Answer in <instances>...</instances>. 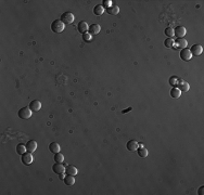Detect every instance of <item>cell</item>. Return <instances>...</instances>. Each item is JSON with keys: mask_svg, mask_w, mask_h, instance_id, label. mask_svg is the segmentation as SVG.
Here are the masks:
<instances>
[{"mask_svg": "<svg viewBox=\"0 0 204 195\" xmlns=\"http://www.w3.org/2000/svg\"><path fill=\"white\" fill-rule=\"evenodd\" d=\"M83 39H84L85 41H91V39H92V36L89 34V32H85V34H83Z\"/></svg>", "mask_w": 204, "mask_h": 195, "instance_id": "obj_29", "label": "cell"}, {"mask_svg": "<svg viewBox=\"0 0 204 195\" xmlns=\"http://www.w3.org/2000/svg\"><path fill=\"white\" fill-rule=\"evenodd\" d=\"M178 89L181 91V92H186V91H188L189 89H190V86H189V84L187 81L180 79V80L178 81Z\"/></svg>", "mask_w": 204, "mask_h": 195, "instance_id": "obj_14", "label": "cell"}, {"mask_svg": "<svg viewBox=\"0 0 204 195\" xmlns=\"http://www.w3.org/2000/svg\"><path fill=\"white\" fill-rule=\"evenodd\" d=\"M165 35L168 37V38H173L174 37V29L172 28V27H167V28H165Z\"/></svg>", "mask_w": 204, "mask_h": 195, "instance_id": "obj_26", "label": "cell"}, {"mask_svg": "<svg viewBox=\"0 0 204 195\" xmlns=\"http://www.w3.org/2000/svg\"><path fill=\"white\" fill-rule=\"evenodd\" d=\"M112 6H113V3H112L111 0H103V2H102V6H103L105 10L109 9V8Z\"/></svg>", "mask_w": 204, "mask_h": 195, "instance_id": "obj_27", "label": "cell"}, {"mask_svg": "<svg viewBox=\"0 0 204 195\" xmlns=\"http://www.w3.org/2000/svg\"><path fill=\"white\" fill-rule=\"evenodd\" d=\"M60 20L63 22L64 25H68V24H72V23L74 22V15H73V13H71V12H64L61 15Z\"/></svg>", "mask_w": 204, "mask_h": 195, "instance_id": "obj_3", "label": "cell"}, {"mask_svg": "<svg viewBox=\"0 0 204 195\" xmlns=\"http://www.w3.org/2000/svg\"><path fill=\"white\" fill-rule=\"evenodd\" d=\"M54 160L55 162H64V156H63V154H61V153H55L54 154Z\"/></svg>", "mask_w": 204, "mask_h": 195, "instance_id": "obj_25", "label": "cell"}, {"mask_svg": "<svg viewBox=\"0 0 204 195\" xmlns=\"http://www.w3.org/2000/svg\"><path fill=\"white\" fill-rule=\"evenodd\" d=\"M52 170L55 175H62L65 172V167L62 165L61 162H55L54 165L52 166Z\"/></svg>", "mask_w": 204, "mask_h": 195, "instance_id": "obj_7", "label": "cell"}, {"mask_svg": "<svg viewBox=\"0 0 204 195\" xmlns=\"http://www.w3.org/2000/svg\"><path fill=\"white\" fill-rule=\"evenodd\" d=\"M29 108L32 110V112H38L41 108V102L38 100H34L29 103Z\"/></svg>", "mask_w": 204, "mask_h": 195, "instance_id": "obj_12", "label": "cell"}, {"mask_svg": "<svg viewBox=\"0 0 204 195\" xmlns=\"http://www.w3.org/2000/svg\"><path fill=\"white\" fill-rule=\"evenodd\" d=\"M65 172H66V175H70V176H76L77 175V168L75 167V166L73 165H68L66 167H65Z\"/></svg>", "mask_w": 204, "mask_h": 195, "instance_id": "obj_15", "label": "cell"}, {"mask_svg": "<svg viewBox=\"0 0 204 195\" xmlns=\"http://www.w3.org/2000/svg\"><path fill=\"white\" fill-rule=\"evenodd\" d=\"M64 27H65V25L63 24V22H62L61 20H54V21L51 23V30L53 32H57V34L63 32V30H64Z\"/></svg>", "mask_w": 204, "mask_h": 195, "instance_id": "obj_1", "label": "cell"}, {"mask_svg": "<svg viewBox=\"0 0 204 195\" xmlns=\"http://www.w3.org/2000/svg\"><path fill=\"white\" fill-rule=\"evenodd\" d=\"M126 147L128 151H130V152H135V151H137L138 147H139V143L137 142L136 140H130V141L127 142Z\"/></svg>", "mask_w": 204, "mask_h": 195, "instance_id": "obj_8", "label": "cell"}, {"mask_svg": "<svg viewBox=\"0 0 204 195\" xmlns=\"http://www.w3.org/2000/svg\"><path fill=\"white\" fill-rule=\"evenodd\" d=\"M186 34H187V30H186V28L184 26H178V27H176L174 29V36H176L177 39L184 38Z\"/></svg>", "mask_w": 204, "mask_h": 195, "instance_id": "obj_5", "label": "cell"}, {"mask_svg": "<svg viewBox=\"0 0 204 195\" xmlns=\"http://www.w3.org/2000/svg\"><path fill=\"white\" fill-rule=\"evenodd\" d=\"M174 45H175V40L173 38H166L165 41H164V46L166 48H172Z\"/></svg>", "mask_w": 204, "mask_h": 195, "instance_id": "obj_24", "label": "cell"}, {"mask_svg": "<svg viewBox=\"0 0 204 195\" xmlns=\"http://www.w3.org/2000/svg\"><path fill=\"white\" fill-rule=\"evenodd\" d=\"M203 190H204L203 186H201V188H199V194H200V195H203Z\"/></svg>", "mask_w": 204, "mask_h": 195, "instance_id": "obj_30", "label": "cell"}, {"mask_svg": "<svg viewBox=\"0 0 204 195\" xmlns=\"http://www.w3.org/2000/svg\"><path fill=\"white\" fill-rule=\"evenodd\" d=\"M60 150H61V146H60V144L57 142H52L49 144V151L51 153H59L60 152Z\"/></svg>", "mask_w": 204, "mask_h": 195, "instance_id": "obj_16", "label": "cell"}, {"mask_svg": "<svg viewBox=\"0 0 204 195\" xmlns=\"http://www.w3.org/2000/svg\"><path fill=\"white\" fill-rule=\"evenodd\" d=\"M104 8L102 6V4H97V6H94V13L96 14V15H102L103 14V12H104Z\"/></svg>", "mask_w": 204, "mask_h": 195, "instance_id": "obj_21", "label": "cell"}, {"mask_svg": "<svg viewBox=\"0 0 204 195\" xmlns=\"http://www.w3.org/2000/svg\"><path fill=\"white\" fill-rule=\"evenodd\" d=\"M192 58V54L191 52H190V49L188 48H185V49H181V51H180V58L181 60H184V61H190Z\"/></svg>", "mask_w": 204, "mask_h": 195, "instance_id": "obj_6", "label": "cell"}, {"mask_svg": "<svg viewBox=\"0 0 204 195\" xmlns=\"http://www.w3.org/2000/svg\"><path fill=\"white\" fill-rule=\"evenodd\" d=\"M25 145H26L27 152H29V153H34L36 150H37V142H36L35 140H29Z\"/></svg>", "mask_w": 204, "mask_h": 195, "instance_id": "obj_10", "label": "cell"}, {"mask_svg": "<svg viewBox=\"0 0 204 195\" xmlns=\"http://www.w3.org/2000/svg\"><path fill=\"white\" fill-rule=\"evenodd\" d=\"M178 81H179V79L177 77H171L169 78V84H172V86H174V87H176L177 84H178Z\"/></svg>", "mask_w": 204, "mask_h": 195, "instance_id": "obj_28", "label": "cell"}, {"mask_svg": "<svg viewBox=\"0 0 204 195\" xmlns=\"http://www.w3.org/2000/svg\"><path fill=\"white\" fill-rule=\"evenodd\" d=\"M190 52L192 55H201L203 52V48L201 45H193L190 49Z\"/></svg>", "mask_w": 204, "mask_h": 195, "instance_id": "obj_13", "label": "cell"}, {"mask_svg": "<svg viewBox=\"0 0 204 195\" xmlns=\"http://www.w3.org/2000/svg\"><path fill=\"white\" fill-rule=\"evenodd\" d=\"M63 181H64V183L66 185H68V186H71V185H73L75 183V178L74 176H70V175H66L64 177V179H63Z\"/></svg>", "mask_w": 204, "mask_h": 195, "instance_id": "obj_19", "label": "cell"}, {"mask_svg": "<svg viewBox=\"0 0 204 195\" xmlns=\"http://www.w3.org/2000/svg\"><path fill=\"white\" fill-rule=\"evenodd\" d=\"M137 153H138L139 157H141V158H146L147 156H148V150L144 149L142 145H140V147H138Z\"/></svg>", "mask_w": 204, "mask_h": 195, "instance_id": "obj_20", "label": "cell"}, {"mask_svg": "<svg viewBox=\"0 0 204 195\" xmlns=\"http://www.w3.org/2000/svg\"><path fill=\"white\" fill-rule=\"evenodd\" d=\"M101 30V26L99 24H96L94 23L92 25L89 26V29H88V32L90 34L91 36H94V35H98Z\"/></svg>", "mask_w": 204, "mask_h": 195, "instance_id": "obj_9", "label": "cell"}, {"mask_svg": "<svg viewBox=\"0 0 204 195\" xmlns=\"http://www.w3.org/2000/svg\"><path fill=\"white\" fill-rule=\"evenodd\" d=\"M21 160H22V162L24 164V165L28 166V165H30V164H33V162H34V156H33L32 153L26 152L22 155Z\"/></svg>", "mask_w": 204, "mask_h": 195, "instance_id": "obj_4", "label": "cell"}, {"mask_svg": "<svg viewBox=\"0 0 204 195\" xmlns=\"http://www.w3.org/2000/svg\"><path fill=\"white\" fill-rule=\"evenodd\" d=\"M32 113L33 112L29 107H22V108L19 110L17 115H19V117L21 119H28V118L32 117Z\"/></svg>", "mask_w": 204, "mask_h": 195, "instance_id": "obj_2", "label": "cell"}, {"mask_svg": "<svg viewBox=\"0 0 204 195\" xmlns=\"http://www.w3.org/2000/svg\"><path fill=\"white\" fill-rule=\"evenodd\" d=\"M107 12L109 13L110 15H116V14L120 13V8H118V6L113 4V6H110L109 9H107Z\"/></svg>", "mask_w": 204, "mask_h": 195, "instance_id": "obj_18", "label": "cell"}, {"mask_svg": "<svg viewBox=\"0 0 204 195\" xmlns=\"http://www.w3.org/2000/svg\"><path fill=\"white\" fill-rule=\"evenodd\" d=\"M88 29H89V26H88L87 22H85V21H81V22L77 24V30L81 32V34L88 32Z\"/></svg>", "mask_w": 204, "mask_h": 195, "instance_id": "obj_11", "label": "cell"}, {"mask_svg": "<svg viewBox=\"0 0 204 195\" xmlns=\"http://www.w3.org/2000/svg\"><path fill=\"white\" fill-rule=\"evenodd\" d=\"M26 145H24V144H22V143H20V144H17L16 145V153L17 154H20V155H23L24 153H26Z\"/></svg>", "mask_w": 204, "mask_h": 195, "instance_id": "obj_23", "label": "cell"}, {"mask_svg": "<svg viewBox=\"0 0 204 195\" xmlns=\"http://www.w3.org/2000/svg\"><path fill=\"white\" fill-rule=\"evenodd\" d=\"M171 95H172V98H174V99H178V98H180V95H181V91L179 90L177 87H174L171 90Z\"/></svg>", "mask_w": 204, "mask_h": 195, "instance_id": "obj_22", "label": "cell"}, {"mask_svg": "<svg viewBox=\"0 0 204 195\" xmlns=\"http://www.w3.org/2000/svg\"><path fill=\"white\" fill-rule=\"evenodd\" d=\"M174 46H177V47H179V48L185 49V48H187L188 42H187V40H186L185 38H179L175 41V45Z\"/></svg>", "mask_w": 204, "mask_h": 195, "instance_id": "obj_17", "label": "cell"}]
</instances>
